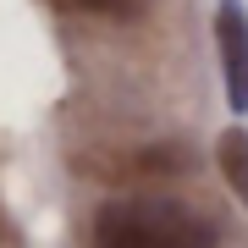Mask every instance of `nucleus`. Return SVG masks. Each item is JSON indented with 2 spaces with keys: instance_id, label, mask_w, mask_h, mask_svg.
<instances>
[{
  "instance_id": "f257e3e1",
  "label": "nucleus",
  "mask_w": 248,
  "mask_h": 248,
  "mask_svg": "<svg viewBox=\"0 0 248 248\" xmlns=\"http://www.w3.org/2000/svg\"><path fill=\"white\" fill-rule=\"evenodd\" d=\"M94 248H215V226L171 199H110L94 215Z\"/></svg>"
},
{
  "instance_id": "f03ea898",
  "label": "nucleus",
  "mask_w": 248,
  "mask_h": 248,
  "mask_svg": "<svg viewBox=\"0 0 248 248\" xmlns=\"http://www.w3.org/2000/svg\"><path fill=\"white\" fill-rule=\"evenodd\" d=\"M215 55H221L226 105L248 110V6L243 0H221L215 6Z\"/></svg>"
},
{
  "instance_id": "7ed1b4c3",
  "label": "nucleus",
  "mask_w": 248,
  "mask_h": 248,
  "mask_svg": "<svg viewBox=\"0 0 248 248\" xmlns=\"http://www.w3.org/2000/svg\"><path fill=\"white\" fill-rule=\"evenodd\" d=\"M215 160H221L226 187L243 199V210H248V133L243 127H226V133L215 138Z\"/></svg>"
},
{
  "instance_id": "20e7f679",
  "label": "nucleus",
  "mask_w": 248,
  "mask_h": 248,
  "mask_svg": "<svg viewBox=\"0 0 248 248\" xmlns=\"http://www.w3.org/2000/svg\"><path fill=\"white\" fill-rule=\"evenodd\" d=\"M83 6H94V11H133V0H83Z\"/></svg>"
}]
</instances>
